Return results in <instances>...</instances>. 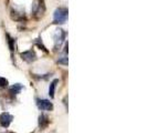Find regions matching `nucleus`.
Wrapping results in <instances>:
<instances>
[{
  "instance_id": "obj_10",
  "label": "nucleus",
  "mask_w": 147,
  "mask_h": 133,
  "mask_svg": "<svg viewBox=\"0 0 147 133\" xmlns=\"http://www.w3.org/2000/svg\"><path fill=\"white\" fill-rule=\"evenodd\" d=\"M8 86V80L6 78L0 77V88H6Z\"/></svg>"
},
{
  "instance_id": "obj_3",
  "label": "nucleus",
  "mask_w": 147,
  "mask_h": 133,
  "mask_svg": "<svg viewBox=\"0 0 147 133\" xmlns=\"http://www.w3.org/2000/svg\"><path fill=\"white\" fill-rule=\"evenodd\" d=\"M37 105L40 110L51 111L53 110V104L47 99H37Z\"/></svg>"
},
{
  "instance_id": "obj_7",
  "label": "nucleus",
  "mask_w": 147,
  "mask_h": 133,
  "mask_svg": "<svg viewBox=\"0 0 147 133\" xmlns=\"http://www.w3.org/2000/svg\"><path fill=\"white\" fill-rule=\"evenodd\" d=\"M49 124V118L47 117V115H44V114H41L40 117H39V126L41 129H43L45 126Z\"/></svg>"
},
{
  "instance_id": "obj_2",
  "label": "nucleus",
  "mask_w": 147,
  "mask_h": 133,
  "mask_svg": "<svg viewBox=\"0 0 147 133\" xmlns=\"http://www.w3.org/2000/svg\"><path fill=\"white\" fill-rule=\"evenodd\" d=\"M64 39H65V32L62 29L57 30V32L54 35V43H55L54 48H55V50H58V48L61 47V44L64 41Z\"/></svg>"
},
{
  "instance_id": "obj_1",
  "label": "nucleus",
  "mask_w": 147,
  "mask_h": 133,
  "mask_svg": "<svg viewBox=\"0 0 147 133\" xmlns=\"http://www.w3.org/2000/svg\"><path fill=\"white\" fill-rule=\"evenodd\" d=\"M67 19V9L66 8H58L55 11H54V15H53V23H57V24H62L64 23Z\"/></svg>"
},
{
  "instance_id": "obj_4",
  "label": "nucleus",
  "mask_w": 147,
  "mask_h": 133,
  "mask_svg": "<svg viewBox=\"0 0 147 133\" xmlns=\"http://www.w3.org/2000/svg\"><path fill=\"white\" fill-rule=\"evenodd\" d=\"M12 120H13V117L10 113L3 112L0 114V126H3V128H8L10 126V123L12 122Z\"/></svg>"
},
{
  "instance_id": "obj_12",
  "label": "nucleus",
  "mask_w": 147,
  "mask_h": 133,
  "mask_svg": "<svg viewBox=\"0 0 147 133\" xmlns=\"http://www.w3.org/2000/svg\"><path fill=\"white\" fill-rule=\"evenodd\" d=\"M8 133H12V132H8Z\"/></svg>"
},
{
  "instance_id": "obj_9",
  "label": "nucleus",
  "mask_w": 147,
  "mask_h": 133,
  "mask_svg": "<svg viewBox=\"0 0 147 133\" xmlns=\"http://www.w3.org/2000/svg\"><path fill=\"white\" fill-rule=\"evenodd\" d=\"M7 37H8V42H9V48H10V50H11V51H13V50H15V47H13L15 39H12L9 35H7Z\"/></svg>"
},
{
  "instance_id": "obj_5",
  "label": "nucleus",
  "mask_w": 147,
  "mask_h": 133,
  "mask_svg": "<svg viewBox=\"0 0 147 133\" xmlns=\"http://www.w3.org/2000/svg\"><path fill=\"white\" fill-rule=\"evenodd\" d=\"M21 58L24 61H27V62H33V61L37 60V56H36V53H34L33 50H28V51L22 52Z\"/></svg>"
},
{
  "instance_id": "obj_6",
  "label": "nucleus",
  "mask_w": 147,
  "mask_h": 133,
  "mask_svg": "<svg viewBox=\"0 0 147 133\" xmlns=\"http://www.w3.org/2000/svg\"><path fill=\"white\" fill-rule=\"evenodd\" d=\"M22 89H23V86H22V84L16 83V84H13V86L10 88V93L13 94V96H17L18 93H20V91H21Z\"/></svg>"
},
{
  "instance_id": "obj_8",
  "label": "nucleus",
  "mask_w": 147,
  "mask_h": 133,
  "mask_svg": "<svg viewBox=\"0 0 147 133\" xmlns=\"http://www.w3.org/2000/svg\"><path fill=\"white\" fill-rule=\"evenodd\" d=\"M59 83V80L55 79L50 83V87H49V96L50 98H54V91H55V88H57V84Z\"/></svg>"
},
{
  "instance_id": "obj_11",
  "label": "nucleus",
  "mask_w": 147,
  "mask_h": 133,
  "mask_svg": "<svg viewBox=\"0 0 147 133\" xmlns=\"http://www.w3.org/2000/svg\"><path fill=\"white\" fill-rule=\"evenodd\" d=\"M58 62H59V63H62V64H64V66H65V64H67V58H66L65 56H63V57H61V58L58 60Z\"/></svg>"
}]
</instances>
